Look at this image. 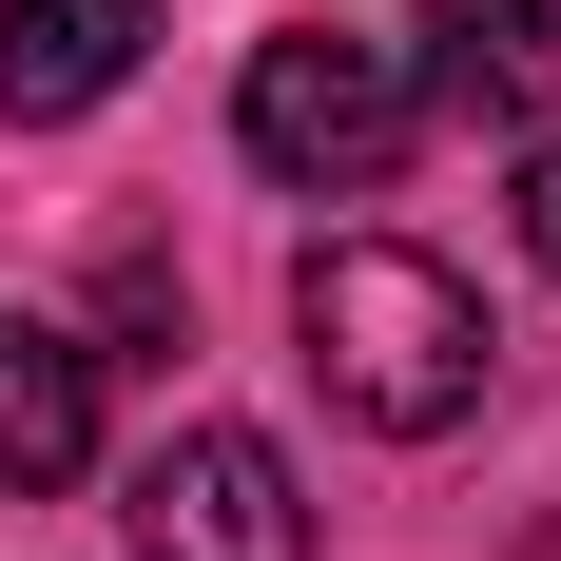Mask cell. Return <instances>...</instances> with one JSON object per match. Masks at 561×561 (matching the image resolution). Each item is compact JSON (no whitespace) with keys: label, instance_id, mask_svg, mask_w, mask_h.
<instances>
[{"label":"cell","instance_id":"3957f363","mask_svg":"<svg viewBox=\"0 0 561 561\" xmlns=\"http://www.w3.org/2000/svg\"><path fill=\"white\" fill-rule=\"evenodd\" d=\"M116 523H136V561H310V484L272 426H174Z\"/></svg>","mask_w":561,"mask_h":561},{"label":"cell","instance_id":"5b68a950","mask_svg":"<svg viewBox=\"0 0 561 561\" xmlns=\"http://www.w3.org/2000/svg\"><path fill=\"white\" fill-rule=\"evenodd\" d=\"M98 465V348L39 330V310H0V484L39 504V484H78Z\"/></svg>","mask_w":561,"mask_h":561},{"label":"cell","instance_id":"277c9868","mask_svg":"<svg viewBox=\"0 0 561 561\" xmlns=\"http://www.w3.org/2000/svg\"><path fill=\"white\" fill-rule=\"evenodd\" d=\"M407 58H426V98H465L484 136H542V116H561V20H542V0H426Z\"/></svg>","mask_w":561,"mask_h":561},{"label":"cell","instance_id":"7a4b0ae2","mask_svg":"<svg viewBox=\"0 0 561 561\" xmlns=\"http://www.w3.org/2000/svg\"><path fill=\"white\" fill-rule=\"evenodd\" d=\"M232 136H252V174H290V194H388L407 136H426V58L368 39V20H290V39H252V78H232Z\"/></svg>","mask_w":561,"mask_h":561},{"label":"cell","instance_id":"8992f818","mask_svg":"<svg viewBox=\"0 0 561 561\" xmlns=\"http://www.w3.org/2000/svg\"><path fill=\"white\" fill-rule=\"evenodd\" d=\"M156 39V0H0V116H98Z\"/></svg>","mask_w":561,"mask_h":561},{"label":"cell","instance_id":"52a82bcc","mask_svg":"<svg viewBox=\"0 0 561 561\" xmlns=\"http://www.w3.org/2000/svg\"><path fill=\"white\" fill-rule=\"evenodd\" d=\"M523 252L561 272V136H523Z\"/></svg>","mask_w":561,"mask_h":561},{"label":"cell","instance_id":"6da1fadb","mask_svg":"<svg viewBox=\"0 0 561 561\" xmlns=\"http://www.w3.org/2000/svg\"><path fill=\"white\" fill-rule=\"evenodd\" d=\"M290 330H310L330 407L388 426V446H426V426L484 407V290H465L446 252H407V232H330V252L290 272Z\"/></svg>","mask_w":561,"mask_h":561}]
</instances>
